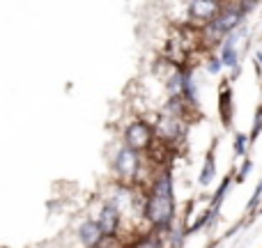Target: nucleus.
Listing matches in <instances>:
<instances>
[{
	"label": "nucleus",
	"instance_id": "nucleus-7",
	"mask_svg": "<svg viewBox=\"0 0 262 248\" xmlns=\"http://www.w3.org/2000/svg\"><path fill=\"white\" fill-rule=\"evenodd\" d=\"M78 239H81L88 248L99 246V241L104 239V232H101V226H99L97 221H85L81 228H78Z\"/></svg>",
	"mask_w": 262,
	"mask_h": 248
},
{
	"label": "nucleus",
	"instance_id": "nucleus-13",
	"mask_svg": "<svg viewBox=\"0 0 262 248\" xmlns=\"http://www.w3.org/2000/svg\"><path fill=\"white\" fill-rule=\"evenodd\" d=\"M260 131H262V106L258 108V113H255V124H253V131H251V136H249L251 143H253V140L260 136Z\"/></svg>",
	"mask_w": 262,
	"mask_h": 248
},
{
	"label": "nucleus",
	"instance_id": "nucleus-9",
	"mask_svg": "<svg viewBox=\"0 0 262 248\" xmlns=\"http://www.w3.org/2000/svg\"><path fill=\"white\" fill-rule=\"evenodd\" d=\"M232 92H230V87H226L223 90V95H221V108H223V124H230V118H232Z\"/></svg>",
	"mask_w": 262,
	"mask_h": 248
},
{
	"label": "nucleus",
	"instance_id": "nucleus-16",
	"mask_svg": "<svg viewBox=\"0 0 262 248\" xmlns=\"http://www.w3.org/2000/svg\"><path fill=\"white\" fill-rule=\"evenodd\" d=\"M249 170H251V163L246 161L244 168H242V172H239V182H244V177H246V172H249Z\"/></svg>",
	"mask_w": 262,
	"mask_h": 248
},
{
	"label": "nucleus",
	"instance_id": "nucleus-8",
	"mask_svg": "<svg viewBox=\"0 0 262 248\" xmlns=\"http://www.w3.org/2000/svg\"><path fill=\"white\" fill-rule=\"evenodd\" d=\"M182 131V122L177 118H172V115H166V118H161V122H159V136H161V143H172V140L180 136Z\"/></svg>",
	"mask_w": 262,
	"mask_h": 248
},
{
	"label": "nucleus",
	"instance_id": "nucleus-1",
	"mask_svg": "<svg viewBox=\"0 0 262 248\" xmlns=\"http://www.w3.org/2000/svg\"><path fill=\"white\" fill-rule=\"evenodd\" d=\"M175 214V198H172V182L168 172H161L152 184L145 202V218L154 228H168Z\"/></svg>",
	"mask_w": 262,
	"mask_h": 248
},
{
	"label": "nucleus",
	"instance_id": "nucleus-15",
	"mask_svg": "<svg viewBox=\"0 0 262 248\" xmlns=\"http://www.w3.org/2000/svg\"><path fill=\"white\" fill-rule=\"evenodd\" d=\"M260 193H262V182H260V186H258V189H255L253 200H251V202H249V209H253V207H255V202H258V200H260Z\"/></svg>",
	"mask_w": 262,
	"mask_h": 248
},
{
	"label": "nucleus",
	"instance_id": "nucleus-12",
	"mask_svg": "<svg viewBox=\"0 0 262 248\" xmlns=\"http://www.w3.org/2000/svg\"><path fill=\"white\" fill-rule=\"evenodd\" d=\"M131 248H163L161 246V241L159 239H154V237H145V239H140V241H136Z\"/></svg>",
	"mask_w": 262,
	"mask_h": 248
},
{
	"label": "nucleus",
	"instance_id": "nucleus-2",
	"mask_svg": "<svg viewBox=\"0 0 262 248\" xmlns=\"http://www.w3.org/2000/svg\"><path fill=\"white\" fill-rule=\"evenodd\" d=\"M242 16H244L242 5H237V7H223L221 14L207 26L205 35H207L209 39H221V37H226V35L230 37L232 32L237 30V26L242 23Z\"/></svg>",
	"mask_w": 262,
	"mask_h": 248
},
{
	"label": "nucleus",
	"instance_id": "nucleus-5",
	"mask_svg": "<svg viewBox=\"0 0 262 248\" xmlns=\"http://www.w3.org/2000/svg\"><path fill=\"white\" fill-rule=\"evenodd\" d=\"M221 5L214 3V0H195V3L189 5V14L191 18L195 21H203V23H212L214 18L221 14Z\"/></svg>",
	"mask_w": 262,
	"mask_h": 248
},
{
	"label": "nucleus",
	"instance_id": "nucleus-6",
	"mask_svg": "<svg viewBox=\"0 0 262 248\" xmlns=\"http://www.w3.org/2000/svg\"><path fill=\"white\" fill-rule=\"evenodd\" d=\"M97 223L101 226L104 237H113L115 232H118V226H120V209L115 207L113 202L106 205V207L101 209V216H99V221Z\"/></svg>",
	"mask_w": 262,
	"mask_h": 248
},
{
	"label": "nucleus",
	"instance_id": "nucleus-17",
	"mask_svg": "<svg viewBox=\"0 0 262 248\" xmlns=\"http://www.w3.org/2000/svg\"><path fill=\"white\" fill-rule=\"evenodd\" d=\"M95 248H99V246H95Z\"/></svg>",
	"mask_w": 262,
	"mask_h": 248
},
{
	"label": "nucleus",
	"instance_id": "nucleus-10",
	"mask_svg": "<svg viewBox=\"0 0 262 248\" xmlns=\"http://www.w3.org/2000/svg\"><path fill=\"white\" fill-rule=\"evenodd\" d=\"M214 172H216V168H214V159H212V154H209V156H207V161H205L203 172H200V184H203V186H207L209 182L214 179Z\"/></svg>",
	"mask_w": 262,
	"mask_h": 248
},
{
	"label": "nucleus",
	"instance_id": "nucleus-14",
	"mask_svg": "<svg viewBox=\"0 0 262 248\" xmlns=\"http://www.w3.org/2000/svg\"><path fill=\"white\" fill-rule=\"evenodd\" d=\"M221 64H223V62H221V58H214L212 62H209V72H212V74H216L219 69H221Z\"/></svg>",
	"mask_w": 262,
	"mask_h": 248
},
{
	"label": "nucleus",
	"instance_id": "nucleus-11",
	"mask_svg": "<svg viewBox=\"0 0 262 248\" xmlns=\"http://www.w3.org/2000/svg\"><path fill=\"white\" fill-rule=\"evenodd\" d=\"M251 140L246 138V136H242V133H237L235 136V154H239V156H244L246 154V145H249Z\"/></svg>",
	"mask_w": 262,
	"mask_h": 248
},
{
	"label": "nucleus",
	"instance_id": "nucleus-3",
	"mask_svg": "<svg viewBox=\"0 0 262 248\" xmlns=\"http://www.w3.org/2000/svg\"><path fill=\"white\" fill-rule=\"evenodd\" d=\"M124 143H127L129 149H134V152H143V149H149L154 143V131L149 124L140 122V120H136V122H131L127 126V131H124Z\"/></svg>",
	"mask_w": 262,
	"mask_h": 248
},
{
	"label": "nucleus",
	"instance_id": "nucleus-4",
	"mask_svg": "<svg viewBox=\"0 0 262 248\" xmlns=\"http://www.w3.org/2000/svg\"><path fill=\"white\" fill-rule=\"evenodd\" d=\"M138 168H140L138 152H134V149H129V147L120 149L118 156H115V170H118V175L122 177V179L131 182L136 175H138Z\"/></svg>",
	"mask_w": 262,
	"mask_h": 248
}]
</instances>
